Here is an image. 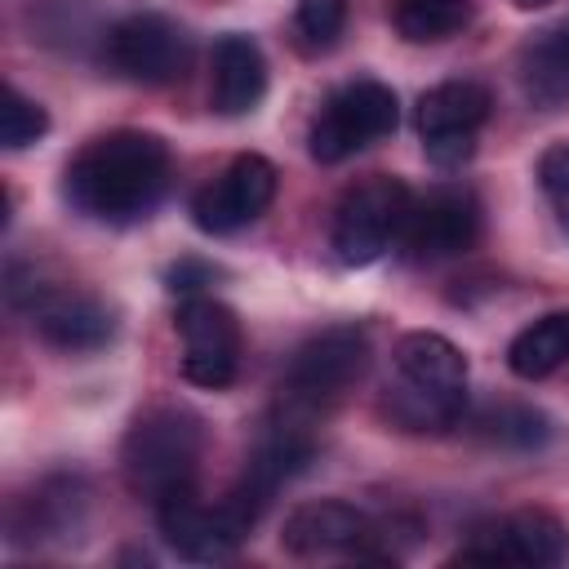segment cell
I'll list each match as a JSON object with an SVG mask.
<instances>
[{"mask_svg": "<svg viewBox=\"0 0 569 569\" xmlns=\"http://www.w3.org/2000/svg\"><path fill=\"white\" fill-rule=\"evenodd\" d=\"M173 156L160 133L147 129H111L89 138L62 169V196L76 213L93 222H138L169 191Z\"/></svg>", "mask_w": 569, "mask_h": 569, "instance_id": "6da1fadb", "label": "cell"}, {"mask_svg": "<svg viewBox=\"0 0 569 569\" xmlns=\"http://www.w3.org/2000/svg\"><path fill=\"white\" fill-rule=\"evenodd\" d=\"M382 409L405 431H445L467 413V356L431 329H413L396 342V382H387Z\"/></svg>", "mask_w": 569, "mask_h": 569, "instance_id": "7a4b0ae2", "label": "cell"}, {"mask_svg": "<svg viewBox=\"0 0 569 569\" xmlns=\"http://www.w3.org/2000/svg\"><path fill=\"white\" fill-rule=\"evenodd\" d=\"M200 453H204L200 418L178 405H156V409L138 413L133 427L124 431L120 471H124V485L156 507L169 493L196 489Z\"/></svg>", "mask_w": 569, "mask_h": 569, "instance_id": "3957f363", "label": "cell"}, {"mask_svg": "<svg viewBox=\"0 0 569 569\" xmlns=\"http://www.w3.org/2000/svg\"><path fill=\"white\" fill-rule=\"evenodd\" d=\"M369 369V333L360 325H329L302 338L284 365L280 396L289 413H316L351 391Z\"/></svg>", "mask_w": 569, "mask_h": 569, "instance_id": "277c9868", "label": "cell"}, {"mask_svg": "<svg viewBox=\"0 0 569 569\" xmlns=\"http://www.w3.org/2000/svg\"><path fill=\"white\" fill-rule=\"evenodd\" d=\"M409 204H413L409 187L391 173H369L356 187H347L338 209H333V231H329L333 258L342 267L378 262L391 244H400Z\"/></svg>", "mask_w": 569, "mask_h": 569, "instance_id": "5b68a950", "label": "cell"}, {"mask_svg": "<svg viewBox=\"0 0 569 569\" xmlns=\"http://www.w3.org/2000/svg\"><path fill=\"white\" fill-rule=\"evenodd\" d=\"M280 547L289 556L316 560V556H347V560H391V525L342 502V498H316L284 516Z\"/></svg>", "mask_w": 569, "mask_h": 569, "instance_id": "8992f818", "label": "cell"}, {"mask_svg": "<svg viewBox=\"0 0 569 569\" xmlns=\"http://www.w3.org/2000/svg\"><path fill=\"white\" fill-rule=\"evenodd\" d=\"M400 120V102L382 80H351L325 98V107L311 120L307 147L320 164H342L356 151L387 138Z\"/></svg>", "mask_w": 569, "mask_h": 569, "instance_id": "52a82bcc", "label": "cell"}, {"mask_svg": "<svg viewBox=\"0 0 569 569\" xmlns=\"http://www.w3.org/2000/svg\"><path fill=\"white\" fill-rule=\"evenodd\" d=\"M9 302L27 311L31 333L53 351H98L116 333L111 307L93 293H80V289L22 284V276L9 271Z\"/></svg>", "mask_w": 569, "mask_h": 569, "instance_id": "ba28073f", "label": "cell"}, {"mask_svg": "<svg viewBox=\"0 0 569 569\" xmlns=\"http://www.w3.org/2000/svg\"><path fill=\"white\" fill-rule=\"evenodd\" d=\"M569 556V529L560 516L542 507H520L507 516H493L467 533V542L453 551L458 565H520L542 569L560 565Z\"/></svg>", "mask_w": 569, "mask_h": 569, "instance_id": "9c48e42d", "label": "cell"}, {"mask_svg": "<svg viewBox=\"0 0 569 569\" xmlns=\"http://www.w3.org/2000/svg\"><path fill=\"white\" fill-rule=\"evenodd\" d=\"M102 58L133 84H169L191 62L187 31L164 13H129L102 36Z\"/></svg>", "mask_w": 569, "mask_h": 569, "instance_id": "30bf717a", "label": "cell"}, {"mask_svg": "<svg viewBox=\"0 0 569 569\" xmlns=\"http://www.w3.org/2000/svg\"><path fill=\"white\" fill-rule=\"evenodd\" d=\"M493 111V93L480 80H445L418 98L422 151L440 169H458L476 151V133Z\"/></svg>", "mask_w": 569, "mask_h": 569, "instance_id": "8fae6325", "label": "cell"}, {"mask_svg": "<svg viewBox=\"0 0 569 569\" xmlns=\"http://www.w3.org/2000/svg\"><path fill=\"white\" fill-rule=\"evenodd\" d=\"M480 240V200L471 187H436L409 204L400 249L409 262L462 258Z\"/></svg>", "mask_w": 569, "mask_h": 569, "instance_id": "7c38bea8", "label": "cell"}, {"mask_svg": "<svg viewBox=\"0 0 569 569\" xmlns=\"http://www.w3.org/2000/svg\"><path fill=\"white\" fill-rule=\"evenodd\" d=\"M178 333H182V378L209 391L231 387L240 369V320L227 302L196 293L178 307Z\"/></svg>", "mask_w": 569, "mask_h": 569, "instance_id": "4fadbf2b", "label": "cell"}, {"mask_svg": "<svg viewBox=\"0 0 569 569\" xmlns=\"http://www.w3.org/2000/svg\"><path fill=\"white\" fill-rule=\"evenodd\" d=\"M276 182H280L276 164L267 156L244 151L191 196V218L204 236H231L267 213V204L276 200Z\"/></svg>", "mask_w": 569, "mask_h": 569, "instance_id": "5bb4252c", "label": "cell"}, {"mask_svg": "<svg viewBox=\"0 0 569 569\" xmlns=\"http://www.w3.org/2000/svg\"><path fill=\"white\" fill-rule=\"evenodd\" d=\"M156 525H160L164 542H169L182 560H200V565L227 560V556L249 538V525L231 511L227 498L204 502L196 489H182V493L160 498V502H156Z\"/></svg>", "mask_w": 569, "mask_h": 569, "instance_id": "9a60e30c", "label": "cell"}, {"mask_svg": "<svg viewBox=\"0 0 569 569\" xmlns=\"http://www.w3.org/2000/svg\"><path fill=\"white\" fill-rule=\"evenodd\" d=\"M267 93V58L262 49L231 31L213 44V76H209V102L218 116H249Z\"/></svg>", "mask_w": 569, "mask_h": 569, "instance_id": "2e32d148", "label": "cell"}, {"mask_svg": "<svg viewBox=\"0 0 569 569\" xmlns=\"http://www.w3.org/2000/svg\"><path fill=\"white\" fill-rule=\"evenodd\" d=\"M84 516V485L76 476H49L36 485L31 498H18L9 511V538L13 542H44L67 538Z\"/></svg>", "mask_w": 569, "mask_h": 569, "instance_id": "e0dca14e", "label": "cell"}, {"mask_svg": "<svg viewBox=\"0 0 569 569\" xmlns=\"http://www.w3.org/2000/svg\"><path fill=\"white\" fill-rule=\"evenodd\" d=\"M520 89L533 107H560L569 98V22L538 31L520 49Z\"/></svg>", "mask_w": 569, "mask_h": 569, "instance_id": "ac0fdd59", "label": "cell"}, {"mask_svg": "<svg viewBox=\"0 0 569 569\" xmlns=\"http://www.w3.org/2000/svg\"><path fill=\"white\" fill-rule=\"evenodd\" d=\"M560 365H569V311H547L533 325H525L507 347V369L525 382L551 378Z\"/></svg>", "mask_w": 569, "mask_h": 569, "instance_id": "d6986e66", "label": "cell"}, {"mask_svg": "<svg viewBox=\"0 0 569 569\" xmlns=\"http://www.w3.org/2000/svg\"><path fill=\"white\" fill-rule=\"evenodd\" d=\"M471 4L476 0H396L391 4V22H396L400 40L436 44V40L458 36L471 22Z\"/></svg>", "mask_w": 569, "mask_h": 569, "instance_id": "ffe728a7", "label": "cell"}, {"mask_svg": "<svg viewBox=\"0 0 569 569\" xmlns=\"http://www.w3.org/2000/svg\"><path fill=\"white\" fill-rule=\"evenodd\" d=\"M476 427H480L485 440H493V445H502V449H538V445H547V436H551L547 413H538V409H529V405H489V409L476 418Z\"/></svg>", "mask_w": 569, "mask_h": 569, "instance_id": "44dd1931", "label": "cell"}, {"mask_svg": "<svg viewBox=\"0 0 569 569\" xmlns=\"http://www.w3.org/2000/svg\"><path fill=\"white\" fill-rule=\"evenodd\" d=\"M347 31V0H298L293 40L302 53H329Z\"/></svg>", "mask_w": 569, "mask_h": 569, "instance_id": "7402d4cb", "label": "cell"}, {"mask_svg": "<svg viewBox=\"0 0 569 569\" xmlns=\"http://www.w3.org/2000/svg\"><path fill=\"white\" fill-rule=\"evenodd\" d=\"M44 129H49L44 107H40L36 98H27L22 89L9 84V89H4V107H0V142H4L9 151H22V147L40 142Z\"/></svg>", "mask_w": 569, "mask_h": 569, "instance_id": "603a6c76", "label": "cell"}, {"mask_svg": "<svg viewBox=\"0 0 569 569\" xmlns=\"http://www.w3.org/2000/svg\"><path fill=\"white\" fill-rule=\"evenodd\" d=\"M538 182H542V191H547V200H551L560 227L569 231V142L542 151V160H538Z\"/></svg>", "mask_w": 569, "mask_h": 569, "instance_id": "cb8c5ba5", "label": "cell"}, {"mask_svg": "<svg viewBox=\"0 0 569 569\" xmlns=\"http://www.w3.org/2000/svg\"><path fill=\"white\" fill-rule=\"evenodd\" d=\"M209 276H213V271H209L204 262H191V258H187V262L169 267V289L182 293V298H196V293L209 284Z\"/></svg>", "mask_w": 569, "mask_h": 569, "instance_id": "d4e9b609", "label": "cell"}, {"mask_svg": "<svg viewBox=\"0 0 569 569\" xmlns=\"http://www.w3.org/2000/svg\"><path fill=\"white\" fill-rule=\"evenodd\" d=\"M520 4H525V9H533V4H547V0H520Z\"/></svg>", "mask_w": 569, "mask_h": 569, "instance_id": "484cf974", "label": "cell"}]
</instances>
